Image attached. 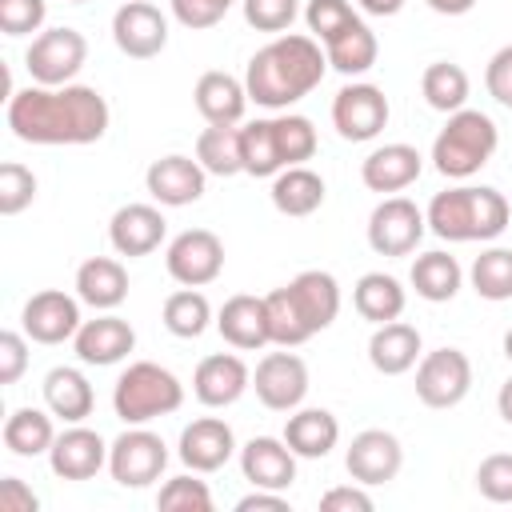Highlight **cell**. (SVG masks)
Wrapping results in <instances>:
<instances>
[{
	"label": "cell",
	"instance_id": "cell-1",
	"mask_svg": "<svg viewBox=\"0 0 512 512\" xmlns=\"http://www.w3.org/2000/svg\"><path fill=\"white\" fill-rule=\"evenodd\" d=\"M108 116V100L88 84H28L8 96V128L24 144H96Z\"/></svg>",
	"mask_w": 512,
	"mask_h": 512
},
{
	"label": "cell",
	"instance_id": "cell-2",
	"mask_svg": "<svg viewBox=\"0 0 512 512\" xmlns=\"http://www.w3.org/2000/svg\"><path fill=\"white\" fill-rule=\"evenodd\" d=\"M324 68H328V56L320 52V44L312 36L288 32L264 44L248 60L244 88H248V100H256L260 108H288L324 80Z\"/></svg>",
	"mask_w": 512,
	"mask_h": 512
},
{
	"label": "cell",
	"instance_id": "cell-3",
	"mask_svg": "<svg viewBox=\"0 0 512 512\" xmlns=\"http://www.w3.org/2000/svg\"><path fill=\"white\" fill-rule=\"evenodd\" d=\"M428 228L440 240L468 244V240H496L508 228V200L496 188H448L436 192L428 204Z\"/></svg>",
	"mask_w": 512,
	"mask_h": 512
},
{
	"label": "cell",
	"instance_id": "cell-4",
	"mask_svg": "<svg viewBox=\"0 0 512 512\" xmlns=\"http://www.w3.org/2000/svg\"><path fill=\"white\" fill-rule=\"evenodd\" d=\"M496 144H500V132H496L492 116H484L476 108H460L448 116V124L432 140V164L440 176L464 180L492 160Z\"/></svg>",
	"mask_w": 512,
	"mask_h": 512
},
{
	"label": "cell",
	"instance_id": "cell-5",
	"mask_svg": "<svg viewBox=\"0 0 512 512\" xmlns=\"http://www.w3.org/2000/svg\"><path fill=\"white\" fill-rule=\"evenodd\" d=\"M180 404H184V384L152 360L128 364V372L112 388V408L124 424H148L156 416L176 412Z\"/></svg>",
	"mask_w": 512,
	"mask_h": 512
},
{
	"label": "cell",
	"instance_id": "cell-6",
	"mask_svg": "<svg viewBox=\"0 0 512 512\" xmlns=\"http://www.w3.org/2000/svg\"><path fill=\"white\" fill-rule=\"evenodd\" d=\"M88 60V40L76 32V28H48L32 40V48L24 52V64H28V76L32 84H44V88H64L72 84V76L84 68Z\"/></svg>",
	"mask_w": 512,
	"mask_h": 512
},
{
	"label": "cell",
	"instance_id": "cell-7",
	"mask_svg": "<svg viewBox=\"0 0 512 512\" xmlns=\"http://www.w3.org/2000/svg\"><path fill=\"white\" fill-rule=\"evenodd\" d=\"M168 468V444L148 428H128L108 448V472L124 488H148Z\"/></svg>",
	"mask_w": 512,
	"mask_h": 512
},
{
	"label": "cell",
	"instance_id": "cell-8",
	"mask_svg": "<svg viewBox=\"0 0 512 512\" xmlns=\"http://www.w3.org/2000/svg\"><path fill=\"white\" fill-rule=\"evenodd\" d=\"M472 388V360L460 348H436L416 364V396L428 408H456Z\"/></svg>",
	"mask_w": 512,
	"mask_h": 512
},
{
	"label": "cell",
	"instance_id": "cell-9",
	"mask_svg": "<svg viewBox=\"0 0 512 512\" xmlns=\"http://www.w3.org/2000/svg\"><path fill=\"white\" fill-rule=\"evenodd\" d=\"M164 264H168V276H172L176 284H184V288H204V284H212V280L220 276V268H224V244H220V236L208 232V228H188V232H180V236L168 244Z\"/></svg>",
	"mask_w": 512,
	"mask_h": 512
},
{
	"label": "cell",
	"instance_id": "cell-10",
	"mask_svg": "<svg viewBox=\"0 0 512 512\" xmlns=\"http://www.w3.org/2000/svg\"><path fill=\"white\" fill-rule=\"evenodd\" d=\"M424 212L408 196H388L368 216V244L380 256H408L424 236Z\"/></svg>",
	"mask_w": 512,
	"mask_h": 512
},
{
	"label": "cell",
	"instance_id": "cell-11",
	"mask_svg": "<svg viewBox=\"0 0 512 512\" xmlns=\"http://www.w3.org/2000/svg\"><path fill=\"white\" fill-rule=\"evenodd\" d=\"M112 40H116V48H120L124 56H132V60H152V56H160L164 44H168V20H164V12H160L156 4H148V0H128V4H120L116 16H112Z\"/></svg>",
	"mask_w": 512,
	"mask_h": 512
},
{
	"label": "cell",
	"instance_id": "cell-12",
	"mask_svg": "<svg viewBox=\"0 0 512 512\" xmlns=\"http://www.w3.org/2000/svg\"><path fill=\"white\" fill-rule=\"evenodd\" d=\"M332 124L344 140L364 144L388 124V96L376 84H348L332 100Z\"/></svg>",
	"mask_w": 512,
	"mask_h": 512
},
{
	"label": "cell",
	"instance_id": "cell-13",
	"mask_svg": "<svg viewBox=\"0 0 512 512\" xmlns=\"http://www.w3.org/2000/svg\"><path fill=\"white\" fill-rule=\"evenodd\" d=\"M252 388L260 396L264 408L272 412H292L300 408V400L308 396V364L296 352H268L256 364Z\"/></svg>",
	"mask_w": 512,
	"mask_h": 512
},
{
	"label": "cell",
	"instance_id": "cell-14",
	"mask_svg": "<svg viewBox=\"0 0 512 512\" xmlns=\"http://www.w3.org/2000/svg\"><path fill=\"white\" fill-rule=\"evenodd\" d=\"M20 324H24V336L36 344H64L80 332V304L60 288H44L28 296Z\"/></svg>",
	"mask_w": 512,
	"mask_h": 512
},
{
	"label": "cell",
	"instance_id": "cell-15",
	"mask_svg": "<svg viewBox=\"0 0 512 512\" xmlns=\"http://www.w3.org/2000/svg\"><path fill=\"white\" fill-rule=\"evenodd\" d=\"M400 464H404V448H400V440H396L392 432H384V428H364L360 436H352L348 456H344L348 476H352L356 484H364V488L396 480Z\"/></svg>",
	"mask_w": 512,
	"mask_h": 512
},
{
	"label": "cell",
	"instance_id": "cell-16",
	"mask_svg": "<svg viewBox=\"0 0 512 512\" xmlns=\"http://www.w3.org/2000/svg\"><path fill=\"white\" fill-rule=\"evenodd\" d=\"M204 176H208V172L200 168V160L172 152V156H160V160L148 164L144 184H148V196H152L156 204L184 208V204H196V200L204 196Z\"/></svg>",
	"mask_w": 512,
	"mask_h": 512
},
{
	"label": "cell",
	"instance_id": "cell-17",
	"mask_svg": "<svg viewBox=\"0 0 512 512\" xmlns=\"http://www.w3.org/2000/svg\"><path fill=\"white\" fill-rule=\"evenodd\" d=\"M252 384V372L240 356L232 352H216V356H204L192 372V392L204 408H228L244 396V388Z\"/></svg>",
	"mask_w": 512,
	"mask_h": 512
},
{
	"label": "cell",
	"instance_id": "cell-18",
	"mask_svg": "<svg viewBox=\"0 0 512 512\" xmlns=\"http://www.w3.org/2000/svg\"><path fill=\"white\" fill-rule=\"evenodd\" d=\"M108 448H112V444H104L100 432L72 424L68 432H60V436L52 440L48 464H52V472H56L60 480H92V476L108 464Z\"/></svg>",
	"mask_w": 512,
	"mask_h": 512
},
{
	"label": "cell",
	"instance_id": "cell-19",
	"mask_svg": "<svg viewBox=\"0 0 512 512\" xmlns=\"http://www.w3.org/2000/svg\"><path fill=\"white\" fill-rule=\"evenodd\" d=\"M240 472L252 488H272L284 492L296 480V452L288 448V440L276 436H252L240 448Z\"/></svg>",
	"mask_w": 512,
	"mask_h": 512
},
{
	"label": "cell",
	"instance_id": "cell-20",
	"mask_svg": "<svg viewBox=\"0 0 512 512\" xmlns=\"http://www.w3.org/2000/svg\"><path fill=\"white\" fill-rule=\"evenodd\" d=\"M164 228H168V220L160 216V208H152V204H124L108 220V240H112V248L120 256H148V252L160 248Z\"/></svg>",
	"mask_w": 512,
	"mask_h": 512
},
{
	"label": "cell",
	"instance_id": "cell-21",
	"mask_svg": "<svg viewBox=\"0 0 512 512\" xmlns=\"http://www.w3.org/2000/svg\"><path fill=\"white\" fill-rule=\"evenodd\" d=\"M236 436L220 416H200L180 432V460L192 472H216L232 460Z\"/></svg>",
	"mask_w": 512,
	"mask_h": 512
},
{
	"label": "cell",
	"instance_id": "cell-22",
	"mask_svg": "<svg viewBox=\"0 0 512 512\" xmlns=\"http://www.w3.org/2000/svg\"><path fill=\"white\" fill-rule=\"evenodd\" d=\"M72 344H76V356L84 364L108 368V364H120L136 348V332L120 316H96V320H84L80 324V332L72 336Z\"/></svg>",
	"mask_w": 512,
	"mask_h": 512
},
{
	"label": "cell",
	"instance_id": "cell-23",
	"mask_svg": "<svg viewBox=\"0 0 512 512\" xmlns=\"http://www.w3.org/2000/svg\"><path fill=\"white\" fill-rule=\"evenodd\" d=\"M216 328H220V336H224L232 348H240V352H252V348L272 344L264 296L240 292V296L224 300V308H220V316H216Z\"/></svg>",
	"mask_w": 512,
	"mask_h": 512
},
{
	"label": "cell",
	"instance_id": "cell-24",
	"mask_svg": "<svg viewBox=\"0 0 512 512\" xmlns=\"http://www.w3.org/2000/svg\"><path fill=\"white\" fill-rule=\"evenodd\" d=\"M288 292H292V300H296V308H300V316H304L312 336L324 332L336 320V312H340V284H336L332 272L308 268V272H300L288 284Z\"/></svg>",
	"mask_w": 512,
	"mask_h": 512
},
{
	"label": "cell",
	"instance_id": "cell-25",
	"mask_svg": "<svg viewBox=\"0 0 512 512\" xmlns=\"http://www.w3.org/2000/svg\"><path fill=\"white\" fill-rule=\"evenodd\" d=\"M420 176V152L412 144H384L364 156L360 180L372 192H400Z\"/></svg>",
	"mask_w": 512,
	"mask_h": 512
},
{
	"label": "cell",
	"instance_id": "cell-26",
	"mask_svg": "<svg viewBox=\"0 0 512 512\" xmlns=\"http://www.w3.org/2000/svg\"><path fill=\"white\" fill-rule=\"evenodd\" d=\"M196 112L208 124H240L248 108V88L228 72H204L196 80Z\"/></svg>",
	"mask_w": 512,
	"mask_h": 512
},
{
	"label": "cell",
	"instance_id": "cell-27",
	"mask_svg": "<svg viewBox=\"0 0 512 512\" xmlns=\"http://www.w3.org/2000/svg\"><path fill=\"white\" fill-rule=\"evenodd\" d=\"M368 360L376 372L384 376H400L408 372L416 360H420V332L404 320H388V324H376L372 340H368Z\"/></svg>",
	"mask_w": 512,
	"mask_h": 512
},
{
	"label": "cell",
	"instance_id": "cell-28",
	"mask_svg": "<svg viewBox=\"0 0 512 512\" xmlns=\"http://www.w3.org/2000/svg\"><path fill=\"white\" fill-rule=\"evenodd\" d=\"M76 296H80L84 304L100 308V312L124 304V296H128V272H124V264L112 260V256H92V260H84V264L76 268Z\"/></svg>",
	"mask_w": 512,
	"mask_h": 512
},
{
	"label": "cell",
	"instance_id": "cell-29",
	"mask_svg": "<svg viewBox=\"0 0 512 512\" xmlns=\"http://www.w3.org/2000/svg\"><path fill=\"white\" fill-rule=\"evenodd\" d=\"M284 440H288V448H292L296 456L320 460V456H328V452L336 448V440H340V420H336L328 408H300V412L288 416Z\"/></svg>",
	"mask_w": 512,
	"mask_h": 512
},
{
	"label": "cell",
	"instance_id": "cell-30",
	"mask_svg": "<svg viewBox=\"0 0 512 512\" xmlns=\"http://www.w3.org/2000/svg\"><path fill=\"white\" fill-rule=\"evenodd\" d=\"M44 404L64 424H80L84 416H92L96 396H92V384L80 368H52L44 376Z\"/></svg>",
	"mask_w": 512,
	"mask_h": 512
},
{
	"label": "cell",
	"instance_id": "cell-31",
	"mask_svg": "<svg viewBox=\"0 0 512 512\" xmlns=\"http://www.w3.org/2000/svg\"><path fill=\"white\" fill-rule=\"evenodd\" d=\"M376 52H380V44H376L372 28H368L360 16H356L352 24H344L336 36L324 40V56H328V64H332L336 72H344V76H360V72H368V68L376 64Z\"/></svg>",
	"mask_w": 512,
	"mask_h": 512
},
{
	"label": "cell",
	"instance_id": "cell-32",
	"mask_svg": "<svg viewBox=\"0 0 512 512\" xmlns=\"http://www.w3.org/2000/svg\"><path fill=\"white\" fill-rule=\"evenodd\" d=\"M272 204L284 216H312L324 204V180L304 164L280 168L272 176Z\"/></svg>",
	"mask_w": 512,
	"mask_h": 512
},
{
	"label": "cell",
	"instance_id": "cell-33",
	"mask_svg": "<svg viewBox=\"0 0 512 512\" xmlns=\"http://www.w3.org/2000/svg\"><path fill=\"white\" fill-rule=\"evenodd\" d=\"M352 304L364 320L372 324H388V320H400L404 312V288L396 276H384V272H364L352 288Z\"/></svg>",
	"mask_w": 512,
	"mask_h": 512
},
{
	"label": "cell",
	"instance_id": "cell-34",
	"mask_svg": "<svg viewBox=\"0 0 512 512\" xmlns=\"http://www.w3.org/2000/svg\"><path fill=\"white\" fill-rule=\"evenodd\" d=\"M408 280H412L416 296H424L432 304H444V300H452L460 292L464 272H460L456 256H448V252H424V256L412 260V276Z\"/></svg>",
	"mask_w": 512,
	"mask_h": 512
},
{
	"label": "cell",
	"instance_id": "cell-35",
	"mask_svg": "<svg viewBox=\"0 0 512 512\" xmlns=\"http://www.w3.org/2000/svg\"><path fill=\"white\" fill-rule=\"evenodd\" d=\"M196 160L204 172L212 176H236L244 172V156H240V128L236 124H208L196 136Z\"/></svg>",
	"mask_w": 512,
	"mask_h": 512
},
{
	"label": "cell",
	"instance_id": "cell-36",
	"mask_svg": "<svg viewBox=\"0 0 512 512\" xmlns=\"http://www.w3.org/2000/svg\"><path fill=\"white\" fill-rule=\"evenodd\" d=\"M52 440H56L52 416L40 412V408H16L4 420V448L12 456H40V452L52 448Z\"/></svg>",
	"mask_w": 512,
	"mask_h": 512
},
{
	"label": "cell",
	"instance_id": "cell-37",
	"mask_svg": "<svg viewBox=\"0 0 512 512\" xmlns=\"http://www.w3.org/2000/svg\"><path fill=\"white\" fill-rule=\"evenodd\" d=\"M420 92L436 112H460L468 100V72L452 60H436L420 76Z\"/></svg>",
	"mask_w": 512,
	"mask_h": 512
},
{
	"label": "cell",
	"instance_id": "cell-38",
	"mask_svg": "<svg viewBox=\"0 0 512 512\" xmlns=\"http://www.w3.org/2000/svg\"><path fill=\"white\" fill-rule=\"evenodd\" d=\"M208 320H212V304H208V296L196 292V288H180V292H172V296L164 300V328H168L172 336H180V340L204 336Z\"/></svg>",
	"mask_w": 512,
	"mask_h": 512
},
{
	"label": "cell",
	"instance_id": "cell-39",
	"mask_svg": "<svg viewBox=\"0 0 512 512\" xmlns=\"http://www.w3.org/2000/svg\"><path fill=\"white\" fill-rule=\"evenodd\" d=\"M240 156L248 176H276L284 168L280 148H276V124L272 120H252L240 128Z\"/></svg>",
	"mask_w": 512,
	"mask_h": 512
},
{
	"label": "cell",
	"instance_id": "cell-40",
	"mask_svg": "<svg viewBox=\"0 0 512 512\" xmlns=\"http://www.w3.org/2000/svg\"><path fill=\"white\" fill-rule=\"evenodd\" d=\"M264 308H268V332H272V344H280V348H296V344L312 340V332H308V324H304V316H300V308H296L288 284H284V288H272V292L264 296Z\"/></svg>",
	"mask_w": 512,
	"mask_h": 512
},
{
	"label": "cell",
	"instance_id": "cell-41",
	"mask_svg": "<svg viewBox=\"0 0 512 512\" xmlns=\"http://www.w3.org/2000/svg\"><path fill=\"white\" fill-rule=\"evenodd\" d=\"M472 288L484 300H512V248H488L472 260Z\"/></svg>",
	"mask_w": 512,
	"mask_h": 512
},
{
	"label": "cell",
	"instance_id": "cell-42",
	"mask_svg": "<svg viewBox=\"0 0 512 512\" xmlns=\"http://www.w3.org/2000/svg\"><path fill=\"white\" fill-rule=\"evenodd\" d=\"M276 124V148H280V160L284 168L292 164H304L316 156V128L308 116H296V112H284L272 120Z\"/></svg>",
	"mask_w": 512,
	"mask_h": 512
},
{
	"label": "cell",
	"instance_id": "cell-43",
	"mask_svg": "<svg viewBox=\"0 0 512 512\" xmlns=\"http://www.w3.org/2000/svg\"><path fill=\"white\" fill-rule=\"evenodd\" d=\"M36 200V176L20 160L0 164V216H20Z\"/></svg>",
	"mask_w": 512,
	"mask_h": 512
},
{
	"label": "cell",
	"instance_id": "cell-44",
	"mask_svg": "<svg viewBox=\"0 0 512 512\" xmlns=\"http://www.w3.org/2000/svg\"><path fill=\"white\" fill-rule=\"evenodd\" d=\"M156 504H160L164 512H212V492H208V484L196 480V476H172V480L160 488Z\"/></svg>",
	"mask_w": 512,
	"mask_h": 512
},
{
	"label": "cell",
	"instance_id": "cell-45",
	"mask_svg": "<svg viewBox=\"0 0 512 512\" xmlns=\"http://www.w3.org/2000/svg\"><path fill=\"white\" fill-rule=\"evenodd\" d=\"M476 488L492 504H512V452H492L476 468Z\"/></svg>",
	"mask_w": 512,
	"mask_h": 512
},
{
	"label": "cell",
	"instance_id": "cell-46",
	"mask_svg": "<svg viewBox=\"0 0 512 512\" xmlns=\"http://www.w3.org/2000/svg\"><path fill=\"white\" fill-rule=\"evenodd\" d=\"M304 20H308V32H316V40H328V36H336L344 24H352L356 12H352L348 0H308Z\"/></svg>",
	"mask_w": 512,
	"mask_h": 512
},
{
	"label": "cell",
	"instance_id": "cell-47",
	"mask_svg": "<svg viewBox=\"0 0 512 512\" xmlns=\"http://www.w3.org/2000/svg\"><path fill=\"white\" fill-rule=\"evenodd\" d=\"M300 4L296 0H244V20L256 32H284L292 28Z\"/></svg>",
	"mask_w": 512,
	"mask_h": 512
},
{
	"label": "cell",
	"instance_id": "cell-48",
	"mask_svg": "<svg viewBox=\"0 0 512 512\" xmlns=\"http://www.w3.org/2000/svg\"><path fill=\"white\" fill-rule=\"evenodd\" d=\"M48 8L44 0H0V32L4 36H28L44 24Z\"/></svg>",
	"mask_w": 512,
	"mask_h": 512
},
{
	"label": "cell",
	"instance_id": "cell-49",
	"mask_svg": "<svg viewBox=\"0 0 512 512\" xmlns=\"http://www.w3.org/2000/svg\"><path fill=\"white\" fill-rule=\"evenodd\" d=\"M236 0H172V16L184 24V28H212L224 20V12L232 8Z\"/></svg>",
	"mask_w": 512,
	"mask_h": 512
},
{
	"label": "cell",
	"instance_id": "cell-50",
	"mask_svg": "<svg viewBox=\"0 0 512 512\" xmlns=\"http://www.w3.org/2000/svg\"><path fill=\"white\" fill-rule=\"evenodd\" d=\"M484 88H488V96H492L496 104L512 108V44H504V48L488 60V68H484Z\"/></svg>",
	"mask_w": 512,
	"mask_h": 512
},
{
	"label": "cell",
	"instance_id": "cell-51",
	"mask_svg": "<svg viewBox=\"0 0 512 512\" xmlns=\"http://www.w3.org/2000/svg\"><path fill=\"white\" fill-rule=\"evenodd\" d=\"M28 368V340L20 332H0V384H16Z\"/></svg>",
	"mask_w": 512,
	"mask_h": 512
},
{
	"label": "cell",
	"instance_id": "cell-52",
	"mask_svg": "<svg viewBox=\"0 0 512 512\" xmlns=\"http://www.w3.org/2000/svg\"><path fill=\"white\" fill-rule=\"evenodd\" d=\"M320 508L324 512H372V496L364 492V484H340V488H328L320 496Z\"/></svg>",
	"mask_w": 512,
	"mask_h": 512
},
{
	"label": "cell",
	"instance_id": "cell-53",
	"mask_svg": "<svg viewBox=\"0 0 512 512\" xmlns=\"http://www.w3.org/2000/svg\"><path fill=\"white\" fill-rule=\"evenodd\" d=\"M36 492L20 480V476H4L0 480V512H36Z\"/></svg>",
	"mask_w": 512,
	"mask_h": 512
},
{
	"label": "cell",
	"instance_id": "cell-54",
	"mask_svg": "<svg viewBox=\"0 0 512 512\" xmlns=\"http://www.w3.org/2000/svg\"><path fill=\"white\" fill-rule=\"evenodd\" d=\"M236 512H288V500L272 488H256V492L236 500Z\"/></svg>",
	"mask_w": 512,
	"mask_h": 512
},
{
	"label": "cell",
	"instance_id": "cell-55",
	"mask_svg": "<svg viewBox=\"0 0 512 512\" xmlns=\"http://www.w3.org/2000/svg\"><path fill=\"white\" fill-rule=\"evenodd\" d=\"M432 12H440V16H464V12H472V4L476 0H424Z\"/></svg>",
	"mask_w": 512,
	"mask_h": 512
},
{
	"label": "cell",
	"instance_id": "cell-56",
	"mask_svg": "<svg viewBox=\"0 0 512 512\" xmlns=\"http://www.w3.org/2000/svg\"><path fill=\"white\" fill-rule=\"evenodd\" d=\"M368 16H396L404 8V0H356Z\"/></svg>",
	"mask_w": 512,
	"mask_h": 512
},
{
	"label": "cell",
	"instance_id": "cell-57",
	"mask_svg": "<svg viewBox=\"0 0 512 512\" xmlns=\"http://www.w3.org/2000/svg\"><path fill=\"white\" fill-rule=\"evenodd\" d=\"M496 408H500V416L512 424V380H504L500 384V396H496Z\"/></svg>",
	"mask_w": 512,
	"mask_h": 512
},
{
	"label": "cell",
	"instance_id": "cell-58",
	"mask_svg": "<svg viewBox=\"0 0 512 512\" xmlns=\"http://www.w3.org/2000/svg\"><path fill=\"white\" fill-rule=\"evenodd\" d=\"M504 356H508V360H512V328H508V332H504Z\"/></svg>",
	"mask_w": 512,
	"mask_h": 512
},
{
	"label": "cell",
	"instance_id": "cell-59",
	"mask_svg": "<svg viewBox=\"0 0 512 512\" xmlns=\"http://www.w3.org/2000/svg\"><path fill=\"white\" fill-rule=\"evenodd\" d=\"M72 4H84V0H72Z\"/></svg>",
	"mask_w": 512,
	"mask_h": 512
}]
</instances>
